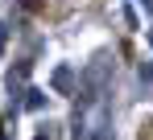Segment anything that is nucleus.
<instances>
[{"label": "nucleus", "instance_id": "1", "mask_svg": "<svg viewBox=\"0 0 153 140\" xmlns=\"http://www.w3.org/2000/svg\"><path fill=\"white\" fill-rule=\"evenodd\" d=\"M141 140H153V119L145 124V128H141Z\"/></svg>", "mask_w": 153, "mask_h": 140}, {"label": "nucleus", "instance_id": "2", "mask_svg": "<svg viewBox=\"0 0 153 140\" xmlns=\"http://www.w3.org/2000/svg\"><path fill=\"white\" fill-rule=\"evenodd\" d=\"M25 8H33V13H42V0H21Z\"/></svg>", "mask_w": 153, "mask_h": 140}, {"label": "nucleus", "instance_id": "3", "mask_svg": "<svg viewBox=\"0 0 153 140\" xmlns=\"http://www.w3.org/2000/svg\"><path fill=\"white\" fill-rule=\"evenodd\" d=\"M0 140H4V119H0Z\"/></svg>", "mask_w": 153, "mask_h": 140}, {"label": "nucleus", "instance_id": "4", "mask_svg": "<svg viewBox=\"0 0 153 140\" xmlns=\"http://www.w3.org/2000/svg\"><path fill=\"white\" fill-rule=\"evenodd\" d=\"M37 140H42V136H37Z\"/></svg>", "mask_w": 153, "mask_h": 140}]
</instances>
